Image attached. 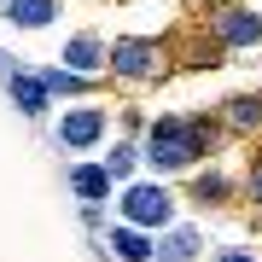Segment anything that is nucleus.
I'll return each mask as SVG.
<instances>
[{"label": "nucleus", "instance_id": "obj_12", "mask_svg": "<svg viewBox=\"0 0 262 262\" xmlns=\"http://www.w3.org/2000/svg\"><path fill=\"white\" fill-rule=\"evenodd\" d=\"M227 122L233 128H262V99H233L227 105Z\"/></svg>", "mask_w": 262, "mask_h": 262}, {"label": "nucleus", "instance_id": "obj_15", "mask_svg": "<svg viewBox=\"0 0 262 262\" xmlns=\"http://www.w3.org/2000/svg\"><path fill=\"white\" fill-rule=\"evenodd\" d=\"M192 192H198V198H222L227 187H222V175H204V181H198V187H192Z\"/></svg>", "mask_w": 262, "mask_h": 262}, {"label": "nucleus", "instance_id": "obj_11", "mask_svg": "<svg viewBox=\"0 0 262 262\" xmlns=\"http://www.w3.org/2000/svg\"><path fill=\"white\" fill-rule=\"evenodd\" d=\"M70 187H76V198L99 204V198L111 192V169H94V163H88V169H76V175H70Z\"/></svg>", "mask_w": 262, "mask_h": 262}, {"label": "nucleus", "instance_id": "obj_16", "mask_svg": "<svg viewBox=\"0 0 262 262\" xmlns=\"http://www.w3.org/2000/svg\"><path fill=\"white\" fill-rule=\"evenodd\" d=\"M215 262H256V256H251V251H222Z\"/></svg>", "mask_w": 262, "mask_h": 262}, {"label": "nucleus", "instance_id": "obj_2", "mask_svg": "<svg viewBox=\"0 0 262 262\" xmlns=\"http://www.w3.org/2000/svg\"><path fill=\"white\" fill-rule=\"evenodd\" d=\"M175 215V198H169L163 181H140V187L122 192V222L128 227H163Z\"/></svg>", "mask_w": 262, "mask_h": 262}, {"label": "nucleus", "instance_id": "obj_8", "mask_svg": "<svg viewBox=\"0 0 262 262\" xmlns=\"http://www.w3.org/2000/svg\"><path fill=\"white\" fill-rule=\"evenodd\" d=\"M111 251H117L122 262H151V256H158V245H151L140 227H117V233H111Z\"/></svg>", "mask_w": 262, "mask_h": 262}, {"label": "nucleus", "instance_id": "obj_9", "mask_svg": "<svg viewBox=\"0 0 262 262\" xmlns=\"http://www.w3.org/2000/svg\"><path fill=\"white\" fill-rule=\"evenodd\" d=\"M47 94H53V88H47V76H12V105H24V111L29 117H35L41 111V105H47Z\"/></svg>", "mask_w": 262, "mask_h": 262}, {"label": "nucleus", "instance_id": "obj_10", "mask_svg": "<svg viewBox=\"0 0 262 262\" xmlns=\"http://www.w3.org/2000/svg\"><path fill=\"white\" fill-rule=\"evenodd\" d=\"M198 251H204V239H198L192 227H181V233H163V245H158V262H192Z\"/></svg>", "mask_w": 262, "mask_h": 262}, {"label": "nucleus", "instance_id": "obj_6", "mask_svg": "<svg viewBox=\"0 0 262 262\" xmlns=\"http://www.w3.org/2000/svg\"><path fill=\"white\" fill-rule=\"evenodd\" d=\"M6 18L18 29H47L58 18V0H6Z\"/></svg>", "mask_w": 262, "mask_h": 262}, {"label": "nucleus", "instance_id": "obj_5", "mask_svg": "<svg viewBox=\"0 0 262 262\" xmlns=\"http://www.w3.org/2000/svg\"><path fill=\"white\" fill-rule=\"evenodd\" d=\"M99 134H105V111H64V122H58L64 146H94Z\"/></svg>", "mask_w": 262, "mask_h": 262}, {"label": "nucleus", "instance_id": "obj_3", "mask_svg": "<svg viewBox=\"0 0 262 262\" xmlns=\"http://www.w3.org/2000/svg\"><path fill=\"white\" fill-rule=\"evenodd\" d=\"M111 70L117 76H158L163 70V41H146V35H128L111 47Z\"/></svg>", "mask_w": 262, "mask_h": 262}, {"label": "nucleus", "instance_id": "obj_13", "mask_svg": "<svg viewBox=\"0 0 262 262\" xmlns=\"http://www.w3.org/2000/svg\"><path fill=\"white\" fill-rule=\"evenodd\" d=\"M47 88H53V94H82L88 76H82V70H53V76H47Z\"/></svg>", "mask_w": 262, "mask_h": 262}, {"label": "nucleus", "instance_id": "obj_1", "mask_svg": "<svg viewBox=\"0 0 262 262\" xmlns=\"http://www.w3.org/2000/svg\"><path fill=\"white\" fill-rule=\"evenodd\" d=\"M198 146H204V134H198L192 122H158L151 140H146V158L158 169H187L198 158Z\"/></svg>", "mask_w": 262, "mask_h": 262}, {"label": "nucleus", "instance_id": "obj_4", "mask_svg": "<svg viewBox=\"0 0 262 262\" xmlns=\"http://www.w3.org/2000/svg\"><path fill=\"white\" fill-rule=\"evenodd\" d=\"M215 41H227V47H251V41H262V18H256V12H239V6L215 12Z\"/></svg>", "mask_w": 262, "mask_h": 262}, {"label": "nucleus", "instance_id": "obj_14", "mask_svg": "<svg viewBox=\"0 0 262 262\" xmlns=\"http://www.w3.org/2000/svg\"><path fill=\"white\" fill-rule=\"evenodd\" d=\"M105 169H111V175H128L134 169V146H117L111 158H105Z\"/></svg>", "mask_w": 262, "mask_h": 262}, {"label": "nucleus", "instance_id": "obj_17", "mask_svg": "<svg viewBox=\"0 0 262 262\" xmlns=\"http://www.w3.org/2000/svg\"><path fill=\"white\" fill-rule=\"evenodd\" d=\"M251 198H256V204H262V169H256V175H251Z\"/></svg>", "mask_w": 262, "mask_h": 262}, {"label": "nucleus", "instance_id": "obj_7", "mask_svg": "<svg viewBox=\"0 0 262 262\" xmlns=\"http://www.w3.org/2000/svg\"><path fill=\"white\" fill-rule=\"evenodd\" d=\"M105 58H111V53L99 47V35H76L70 47H64V70H82V76H88V70H99Z\"/></svg>", "mask_w": 262, "mask_h": 262}]
</instances>
